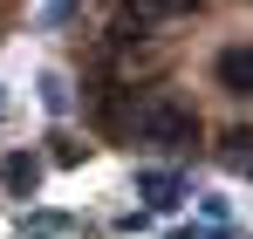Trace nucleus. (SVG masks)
<instances>
[{
    "mask_svg": "<svg viewBox=\"0 0 253 239\" xmlns=\"http://www.w3.org/2000/svg\"><path fill=\"white\" fill-rule=\"evenodd\" d=\"M137 130L158 144V151H192L199 144V117L185 110V103H171V96H158V103H144V117H137Z\"/></svg>",
    "mask_w": 253,
    "mask_h": 239,
    "instance_id": "1",
    "label": "nucleus"
},
{
    "mask_svg": "<svg viewBox=\"0 0 253 239\" xmlns=\"http://www.w3.org/2000/svg\"><path fill=\"white\" fill-rule=\"evenodd\" d=\"M212 76L226 82L233 96H253V48H219V62H212Z\"/></svg>",
    "mask_w": 253,
    "mask_h": 239,
    "instance_id": "2",
    "label": "nucleus"
},
{
    "mask_svg": "<svg viewBox=\"0 0 253 239\" xmlns=\"http://www.w3.org/2000/svg\"><path fill=\"white\" fill-rule=\"evenodd\" d=\"M137 199L151 205V212H171L178 205V178L171 171H137Z\"/></svg>",
    "mask_w": 253,
    "mask_h": 239,
    "instance_id": "3",
    "label": "nucleus"
},
{
    "mask_svg": "<svg viewBox=\"0 0 253 239\" xmlns=\"http://www.w3.org/2000/svg\"><path fill=\"white\" fill-rule=\"evenodd\" d=\"M124 14H137V21H185V14H199V0H124Z\"/></svg>",
    "mask_w": 253,
    "mask_h": 239,
    "instance_id": "4",
    "label": "nucleus"
},
{
    "mask_svg": "<svg viewBox=\"0 0 253 239\" xmlns=\"http://www.w3.org/2000/svg\"><path fill=\"white\" fill-rule=\"evenodd\" d=\"M219 158L233 164V171H247V178H253V130H233V137L219 144Z\"/></svg>",
    "mask_w": 253,
    "mask_h": 239,
    "instance_id": "5",
    "label": "nucleus"
},
{
    "mask_svg": "<svg viewBox=\"0 0 253 239\" xmlns=\"http://www.w3.org/2000/svg\"><path fill=\"white\" fill-rule=\"evenodd\" d=\"M42 103H48V117H62V110H69V82L55 76V69L42 76Z\"/></svg>",
    "mask_w": 253,
    "mask_h": 239,
    "instance_id": "6",
    "label": "nucleus"
},
{
    "mask_svg": "<svg viewBox=\"0 0 253 239\" xmlns=\"http://www.w3.org/2000/svg\"><path fill=\"white\" fill-rule=\"evenodd\" d=\"M0 178H7V192H35V158H14Z\"/></svg>",
    "mask_w": 253,
    "mask_h": 239,
    "instance_id": "7",
    "label": "nucleus"
},
{
    "mask_svg": "<svg viewBox=\"0 0 253 239\" xmlns=\"http://www.w3.org/2000/svg\"><path fill=\"white\" fill-rule=\"evenodd\" d=\"M69 14H76V0H55V7H48V14H42V21H48V28H62Z\"/></svg>",
    "mask_w": 253,
    "mask_h": 239,
    "instance_id": "8",
    "label": "nucleus"
},
{
    "mask_svg": "<svg viewBox=\"0 0 253 239\" xmlns=\"http://www.w3.org/2000/svg\"><path fill=\"white\" fill-rule=\"evenodd\" d=\"M185 239H226V233H219V226H192Z\"/></svg>",
    "mask_w": 253,
    "mask_h": 239,
    "instance_id": "9",
    "label": "nucleus"
},
{
    "mask_svg": "<svg viewBox=\"0 0 253 239\" xmlns=\"http://www.w3.org/2000/svg\"><path fill=\"white\" fill-rule=\"evenodd\" d=\"M0 103H7V96H0Z\"/></svg>",
    "mask_w": 253,
    "mask_h": 239,
    "instance_id": "10",
    "label": "nucleus"
}]
</instances>
